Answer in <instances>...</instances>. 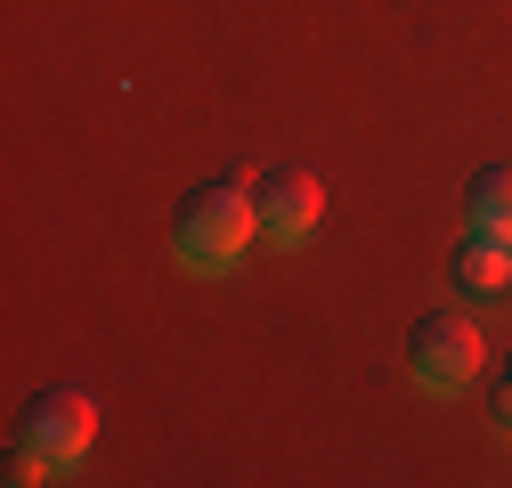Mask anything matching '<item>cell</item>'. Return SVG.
Instances as JSON below:
<instances>
[{
    "label": "cell",
    "instance_id": "6da1fadb",
    "mask_svg": "<svg viewBox=\"0 0 512 488\" xmlns=\"http://www.w3.org/2000/svg\"><path fill=\"white\" fill-rule=\"evenodd\" d=\"M244 236H261V204H252V188H244V179H212V188H196V196L179 204L171 253H179V269L220 277V269L244 253Z\"/></svg>",
    "mask_w": 512,
    "mask_h": 488
},
{
    "label": "cell",
    "instance_id": "7a4b0ae2",
    "mask_svg": "<svg viewBox=\"0 0 512 488\" xmlns=\"http://www.w3.org/2000/svg\"><path fill=\"white\" fill-rule=\"evenodd\" d=\"M90 432H98V399L74 391V383H57V391H41V399L25 407V423H17V464H25V472H66V464H82Z\"/></svg>",
    "mask_w": 512,
    "mask_h": 488
},
{
    "label": "cell",
    "instance_id": "3957f363",
    "mask_svg": "<svg viewBox=\"0 0 512 488\" xmlns=\"http://www.w3.org/2000/svg\"><path fill=\"white\" fill-rule=\"evenodd\" d=\"M407 366H415L423 391H464L472 366H480V326H472L464 310H431V318H415V334H407Z\"/></svg>",
    "mask_w": 512,
    "mask_h": 488
},
{
    "label": "cell",
    "instance_id": "277c9868",
    "mask_svg": "<svg viewBox=\"0 0 512 488\" xmlns=\"http://www.w3.org/2000/svg\"><path fill=\"white\" fill-rule=\"evenodd\" d=\"M252 204H261V236L269 244H309L317 220H326V188H317V171H301V163H277L269 179H252Z\"/></svg>",
    "mask_w": 512,
    "mask_h": 488
},
{
    "label": "cell",
    "instance_id": "5b68a950",
    "mask_svg": "<svg viewBox=\"0 0 512 488\" xmlns=\"http://www.w3.org/2000/svg\"><path fill=\"white\" fill-rule=\"evenodd\" d=\"M456 285L480 293V301H488V293H512V236H480V228H472L464 253H456Z\"/></svg>",
    "mask_w": 512,
    "mask_h": 488
},
{
    "label": "cell",
    "instance_id": "8992f818",
    "mask_svg": "<svg viewBox=\"0 0 512 488\" xmlns=\"http://www.w3.org/2000/svg\"><path fill=\"white\" fill-rule=\"evenodd\" d=\"M464 220L480 236H512V163H488L472 179V196H464Z\"/></svg>",
    "mask_w": 512,
    "mask_h": 488
},
{
    "label": "cell",
    "instance_id": "52a82bcc",
    "mask_svg": "<svg viewBox=\"0 0 512 488\" xmlns=\"http://www.w3.org/2000/svg\"><path fill=\"white\" fill-rule=\"evenodd\" d=\"M496 407L512 415V350H504V375H496Z\"/></svg>",
    "mask_w": 512,
    "mask_h": 488
}]
</instances>
